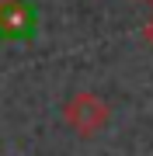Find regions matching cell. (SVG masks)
I'll return each instance as SVG.
<instances>
[{
  "instance_id": "cell-1",
  "label": "cell",
  "mask_w": 153,
  "mask_h": 156,
  "mask_svg": "<svg viewBox=\"0 0 153 156\" xmlns=\"http://www.w3.org/2000/svg\"><path fill=\"white\" fill-rule=\"evenodd\" d=\"M63 118H66V125L73 128L77 135L91 139V135H97V132L108 125L111 108H108L94 90H77V94L63 104Z\"/></svg>"
},
{
  "instance_id": "cell-2",
  "label": "cell",
  "mask_w": 153,
  "mask_h": 156,
  "mask_svg": "<svg viewBox=\"0 0 153 156\" xmlns=\"http://www.w3.org/2000/svg\"><path fill=\"white\" fill-rule=\"evenodd\" d=\"M31 7L28 0H0V35L4 38H24L31 31Z\"/></svg>"
},
{
  "instance_id": "cell-3",
  "label": "cell",
  "mask_w": 153,
  "mask_h": 156,
  "mask_svg": "<svg viewBox=\"0 0 153 156\" xmlns=\"http://www.w3.org/2000/svg\"><path fill=\"white\" fill-rule=\"evenodd\" d=\"M143 38H146V42L153 45V17H150V21H146V28H143Z\"/></svg>"
}]
</instances>
